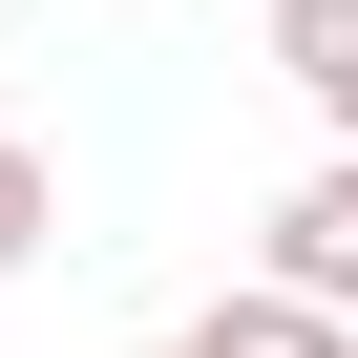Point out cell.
Listing matches in <instances>:
<instances>
[{"label": "cell", "instance_id": "cell-1", "mask_svg": "<svg viewBox=\"0 0 358 358\" xmlns=\"http://www.w3.org/2000/svg\"><path fill=\"white\" fill-rule=\"evenodd\" d=\"M274 295H316V316H358V148H316L295 190H274V253H253Z\"/></svg>", "mask_w": 358, "mask_h": 358}, {"label": "cell", "instance_id": "cell-2", "mask_svg": "<svg viewBox=\"0 0 358 358\" xmlns=\"http://www.w3.org/2000/svg\"><path fill=\"white\" fill-rule=\"evenodd\" d=\"M169 358H358V316H316V295H274V274H232Z\"/></svg>", "mask_w": 358, "mask_h": 358}, {"label": "cell", "instance_id": "cell-3", "mask_svg": "<svg viewBox=\"0 0 358 358\" xmlns=\"http://www.w3.org/2000/svg\"><path fill=\"white\" fill-rule=\"evenodd\" d=\"M274 85H295V106L358 148V0H274Z\"/></svg>", "mask_w": 358, "mask_h": 358}, {"label": "cell", "instance_id": "cell-4", "mask_svg": "<svg viewBox=\"0 0 358 358\" xmlns=\"http://www.w3.org/2000/svg\"><path fill=\"white\" fill-rule=\"evenodd\" d=\"M43 253H64V169L0 127V274H43Z\"/></svg>", "mask_w": 358, "mask_h": 358}, {"label": "cell", "instance_id": "cell-5", "mask_svg": "<svg viewBox=\"0 0 358 358\" xmlns=\"http://www.w3.org/2000/svg\"><path fill=\"white\" fill-rule=\"evenodd\" d=\"M148 358H169V337H148Z\"/></svg>", "mask_w": 358, "mask_h": 358}]
</instances>
